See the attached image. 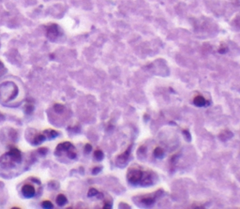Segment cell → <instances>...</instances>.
<instances>
[{"label":"cell","instance_id":"44dd1931","mask_svg":"<svg viewBox=\"0 0 240 209\" xmlns=\"http://www.w3.org/2000/svg\"><path fill=\"white\" fill-rule=\"evenodd\" d=\"M100 170H101V168H100V167H96V168H94V169H93V171H92V172H93V174H94V175H96V174L100 173Z\"/></svg>","mask_w":240,"mask_h":209},{"label":"cell","instance_id":"8fae6325","mask_svg":"<svg viewBox=\"0 0 240 209\" xmlns=\"http://www.w3.org/2000/svg\"><path fill=\"white\" fill-rule=\"evenodd\" d=\"M163 155H164V151H163V149H161V147H157V148L154 150V156H155L156 158L160 159V158H161V157H163Z\"/></svg>","mask_w":240,"mask_h":209},{"label":"cell","instance_id":"4fadbf2b","mask_svg":"<svg viewBox=\"0 0 240 209\" xmlns=\"http://www.w3.org/2000/svg\"><path fill=\"white\" fill-rule=\"evenodd\" d=\"M154 201H155V197H153V196H147V197L143 198V200H142V202L146 205H150V204L154 203Z\"/></svg>","mask_w":240,"mask_h":209},{"label":"cell","instance_id":"3957f363","mask_svg":"<svg viewBox=\"0 0 240 209\" xmlns=\"http://www.w3.org/2000/svg\"><path fill=\"white\" fill-rule=\"evenodd\" d=\"M61 28L56 23H52L46 28V36L51 40H55L61 35Z\"/></svg>","mask_w":240,"mask_h":209},{"label":"cell","instance_id":"ba28073f","mask_svg":"<svg viewBox=\"0 0 240 209\" xmlns=\"http://www.w3.org/2000/svg\"><path fill=\"white\" fill-rule=\"evenodd\" d=\"M46 140V136L44 133H37L33 139V145H40Z\"/></svg>","mask_w":240,"mask_h":209},{"label":"cell","instance_id":"e0dca14e","mask_svg":"<svg viewBox=\"0 0 240 209\" xmlns=\"http://www.w3.org/2000/svg\"><path fill=\"white\" fill-rule=\"evenodd\" d=\"M24 111H25L26 114H31L34 111V106L32 104H27L25 109H24Z\"/></svg>","mask_w":240,"mask_h":209},{"label":"cell","instance_id":"9a60e30c","mask_svg":"<svg viewBox=\"0 0 240 209\" xmlns=\"http://www.w3.org/2000/svg\"><path fill=\"white\" fill-rule=\"evenodd\" d=\"M54 109L56 113H61V112L64 111L65 108H64V105H62V104H54Z\"/></svg>","mask_w":240,"mask_h":209},{"label":"cell","instance_id":"52a82bcc","mask_svg":"<svg viewBox=\"0 0 240 209\" xmlns=\"http://www.w3.org/2000/svg\"><path fill=\"white\" fill-rule=\"evenodd\" d=\"M193 103L196 105V106H199V107H203V106H206L207 104V101L206 100V99L203 97V96H196L193 99Z\"/></svg>","mask_w":240,"mask_h":209},{"label":"cell","instance_id":"9c48e42d","mask_svg":"<svg viewBox=\"0 0 240 209\" xmlns=\"http://www.w3.org/2000/svg\"><path fill=\"white\" fill-rule=\"evenodd\" d=\"M43 133L45 134L46 136V139H49V140H52V139H54L58 136V132L54 130H46L45 131H43Z\"/></svg>","mask_w":240,"mask_h":209},{"label":"cell","instance_id":"277c9868","mask_svg":"<svg viewBox=\"0 0 240 209\" xmlns=\"http://www.w3.org/2000/svg\"><path fill=\"white\" fill-rule=\"evenodd\" d=\"M73 150H75V148H74V146H73V145L71 143L64 142V143H62V144L57 145L56 150H55V155L56 156H60L64 152H66L67 155H68V153H69L70 151H73Z\"/></svg>","mask_w":240,"mask_h":209},{"label":"cell","instance_id":"7c38bea8","mask_svg":"<svg viewBox=\"0 0 240 209\" xmlns=\"http://www.w3.org/2000/svg\"><path fill=\"white\" fill-rule=\"evenodd\" d=\"M94 157L97 161H101L103 159V152L100 149H97L94 153Z\"/></svg>","mask_w":240,"mask_h":209},{"label":"cell","instance_id":"6da1fadb","mask_svg":"<svg viewBox=\"0 0 240 209\" xmlns=\"http://www.w3.org/2000/svg\"><path fill=\"white\" fill-rule=\"evenodd\" d=\"M128 180L132 185L149 186L154 183L153 174L151 172H143L139 169H131L128 173Z\"/></svg>","mask_w":240,"mask_h":209},{"label":"cell","instance_id":"ac0fdd59","mask_svg":"<svg viewBox=\"0 0 240 209\" xmlns=\"http://www.w3.org/2000/svg\"><path fill=\"white\" fill-rule=\"evenodd\" d=\"M6 72H7V69H6V68L4 66V64L0 61V77L3 76Z\"/></svg>","mask_w":240,"mask_h":209},{"label":"cell","instance_id":"30bf717a","mask_svg":"<svg viewBox=\"0 0 240 209\" xmlns=\"http://www.w3.org/2000/svg\"><path fill=\"white\" fill-rule=\"evenodd\" d=\"M55 202L57 204V206H64L67 203H68V199L67 197L64 195V194H58L56 199H55Z\"/></svg>","mask_w":240,"mask_h":209},{"label":"cell","instance_id":"2e32d148","mask_svg":"<svg viewBox=\"0 0 240 209\" xmlns=\"http://www.w3.org/2000/svg\"><path fill=\"white\" fill-rule=\"evenodd\" d=\"M88 196L89 197H93V196H97L98 194H99V191L96 190V189H94V188H91L89 191H88Z\"/></svg>","mask_w":240,"mask_h":209},{"label":"cell","instance_id":"ffe728a7","mask_svg":"<svg viewBox=\"0 0 240 209\" xmlns=\"http://www.w3.org/2000/svg\"><path fill=\"white\" fill-rule=\"evenodd\" d=\"M48 152V149L47 148H45V147H43V148H40V149H38V153H40L42 156H44V155H46V153Z\"/></svg>","mask_w":240,"mask_h":209},{"label":"cell","instance_id":"5bb4252c","mask_svg":"<svg viewBox=\"0 0 240 209\" xmlns=\"http://www.w3.org/2000/svg\"><path fill=\"white\" fill-rule=\"evenodd\" d=\"M41 206L43 207V208H47V209H51L54 207V205L50 202V201H48V200H46V201H43L42 203H41Z\"/></svg>","mask_w":240,"mask_h":209},{"label":"cell","instance_id":"5b68a950","mask_svg":"<svg viewBox=\"0 0 240 209\" xmlns=\"http://www.w3.org/2000/svg\"><path fill=\"white\" fill-rule=\"evenodd\" d=\"M35 193H36V190H35V188L32 185L25 184V185L23 186V188H22V194L23 195L24 198H27V199L32 198V197L35 196Z\"/></svg>","mask_w":240,"mask_h":209},{"label":"cell","instance_id":"d6986e66","mask_svg":"<svg viewBox=\"0 0 240 209\" xmlns=\"http://www.w3.org/2000/svg\"><path fill=\"white\" fill-rule=\"evenodd\" d=\"M91 150H92V146H91V145L86 144V145H85V146H84V151H85V153H89Z\"/></svg>","mask_w":240,"mask_h":209},{"label":"cell","instance_id":"7a4b0ae2","mask_svg":"<svg viewBox=\"0 0 240 209\" xmlns=\"http://www.w3.org/2000/svg\"><path fill=\"white\" fill-rule=\"evenodd\" d=\"M0 161H1L2 163H5V164H7L8 162L11 163V164L21 163V161H22V153L18 148L10 147L8 153H7L3 157H1Z\"/></svg>","mask_w":240,"mask_h":209},{"label":"cell","instance_id":"8992f818","mask_svg":"<svg viewBox=\"0 0 240 209\" xmlns=\"http://www.w3.org/2000/svg\"><path fill=\"white\" fill-rule=\"evenodd\" d=\"M130 148H128L123 154H121L120 156H118L117 158V162L119 164H124L128 161L129 158H130Z\"/></svg>","mask_w":240,"mask_h":209}]
</instances>
